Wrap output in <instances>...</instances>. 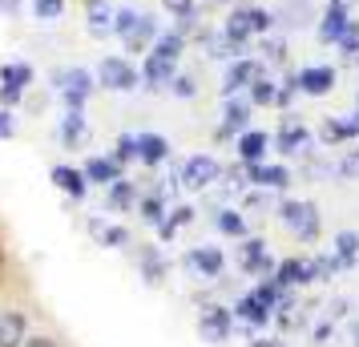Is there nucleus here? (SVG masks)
Wrapping results in <instances>:
<instances>
[{"mask_svg":"<svg viewBox=\"0 0 359 347\" xmlns=\"http://www.w3.org/2000/svg\"><path fill=\"white\" fill-rule=\"evenodd\" d=\"M271 25H275V17H271L266 8H259V4H246V8H230L222 33H226L230 41L246 45L250 36H266V33H271Z\"/></svg>","mask_w":359,"mask_h":347,"instance_id":"nucleus-1","label":"nucleus"},{"mask_svg":"<svg viewBox=\"0 0 359 347\" xmlns=\"http://www.w3.org/2000/svg\"><path fill=\"white\" fill-rule=\"evenodd\" d=\"M53 89L61 93L65 109H85V101L93 97V89H97V77L89 69H57L53 73Z\"/></svg>","mask_w":359,"mask_h":347,"instance_id":"nucleus-2","label":"nucleus"},{"mask_svg":"<svg viewBox=\"0 0 359 347\" xmlns=\"http://www.w3.org/2000/svg\"><path fill=\"white\" fill-rule=\"evenodd\" d=\"M278 218H283V226H287L299 243H315V238H319V206H315V202L287 198L278 206Z\"/></svg>","mask_w":359,"mask_h":347,"instance_id":"nucleus-3","label":"nucleus"},{"mask_svg":"<svg viewBox=\"0 0 359 347\" xmlns=\"http://www.w3.org/2000/svg\"><path fill=\"white\" fill-rule=\"evenodd\" d=\"M97 85L109 89V93H130V89L142 85V73L133 69L130 57H105L97 65Z\"/></svg>","mask_w":359,"mask_h":347,"instance_id":"nucleus-4","label":"nucleus"},{"mask_svg":"<svg viewBox=\"0 0 359 347\" xmlns=\"http://www.w3.org/2000/svg\"><path fill=\"white\" fill-rule=\"evenodd\" d=\"M33 65L29 61H8V65L0 69V105L8 109V105H17V101H25V93H29V85H33Z\"/></svg>","mask_w":359,"mask_h":347,"instance_id":"nucleus-5","label":"nucleus"},{"mask_svg":"<svg viewBox=\"0 0 359 347\" xmlns=\"http://www.w3.org/2000/svg\"><path fill=\"white\" fill-rule=\"evenodd\" d=\"M250 114H255V105H250V97H222V121H218V130H214V137L218 142H226V137H238V133L250 130Z\"/></svg>","mask_w":359,"mask_h":347,"instance_id":"nucleus-6","label":"nucleus"},{"mask_svg":"<svg viewBox=\"0 0 359 347\" xmlns=\"http://www.w3.org/2000/svg\"><path fill=\"white\" fill-rule=\"evenodd\" d=\"M222 178V165H218V158H210V154H194V158H186V165H182L178 182L186 186V190H206V186H214Z\"/></svg>","mask_w":359,"mask_h":347,"instance_id":"nucleus-7","label":"nucleus"},{"mask_svg":"<svg viewBox=\"0 0 359 347\" xmlns=\"http://www.w3.org/2000/svg\"><path fill=\"white\" fill-rule=\"evenodd\" d=\"M262 77V65L255 57H238V61H230L226 73H222V97H234V93H243L250 85Z\"/></svg>","mask_w":359,"mask_h":347,"instance_id":"nucleus-8","label":"nucleus"},{"mask_svg":"<svg viewBox=\"0 0 359 347\" xmlns=\"http://www.w3.org/2000/svg\"><path fill=\"white\" fill-rule=\"evenodd\" d=\"M238 263H243L246 275H259V279H271L278 271V263L271 259V250L262 238H243V250H238Z\"/></svg>","mask_w":359,"mask_h":347,"instance_id":"nucleus-9","label":"nucleus"},{"mask_svg":"<svg viewBox=\"0 0 359 347\" xmlns=\"http://www.w3.org/2000/svg\"><path fill=\"white\" fill-rule=\"evenodd\" d=\"M230 331H234V311H226V307H206L198 319V335L206 343H226Z\"/></svg>","mask_w":359,"mask_h":347,"instance_id":"nucleus-10","label":"nucleus"},{"mask_svg":"<svg viewBox=\"0 0 359 347\" xmlns=\"http://www.w3.org/2000/svg\"><path fill=\"white\" fill-rule=\"evenodd\" d=\"M234 142H238V162H243V165L266 162V154L275 149V137H271L266 130H246V133H238Z\"/></svg>","mask_w":359,"mask_h":347,"instance_id":"nucleus-11","label":"nucleus"},{"mask_svg":"<svg viewBox=\"0 0 359 347\" xmlns=\"http://www.w3.org/2000/svg\"><path fill=\"white\" fill-rule=\"evenodd\" d=\"M246 182L259 186V190H287V186H291V170H287L283 162L246 165Z\"/></svg>","mask_w":359,"mask_h":347,"instance_id":"nucleus-12","label":"nucleus"},{"mask_svg":"<svg viewBox=\"0 0 359 347\" xmlns=\"http://www.w3.org/2000/svg\"><path fill=\"white\" fill-rule=\"evenodd\" d=\"M178 77V61H170V57H162V53H146V65H142V85L146 89H165V85Z\"/></svg>","mask_w":359,"mask_h":347,"instance_id":"nucleus-13","label":"nucleus"},{"mask_svg":"<svg viewBox=\"0 0 359 347\" xmlns=\"http://www.w3.org/2000/svg\"><path fill=\"white\" fill-rule=\"evenodd\" d=\"M335 65H307L299 69V89L307 93V97H327L331 89H335Z\"/></svg>","mask_w":359,"mask_h":347,"instance_id":"nucleus-14","label":"nucleus"},{"mask_svg":"<svg viewBox=\"0 0 359 347\" xmlns=\"http://www.w3.org/2000/svg\"><path fill=\"white\" fill-rule=\"evenodd\" d=\"M271 137H275V149L283 154V158H291V154H307V146H311V130L303 125V121H283L278 133H271Z\"/></svg>","mask_w":359,"mask_h":347,"instance_id":"nucleus-15","label":"nucleus"},{"mask_svg":"<svg viewBox=\"0 0 359 347\" xmlns=\"http://www.w3.org/2000/svg\"><path fill=\"white\" fill-rule=\"evenodd\" d=\"M186 266L198 271L202 279H218L222 266H226V254H222V247H194L190 254H186Z\"/></svg>","mask_w":359,"mask_h":347,"instance_id":"nucleus-16","label":"nucleus"},{"mask_svg":"<svg viewBox=\"0 0 359 347\" xmlns=\"http://www.w3.org/2000/svg\"><path fill=\"white\" fill-rule=\"evenodd\" d=\"M347 25H351V13H347V8H339V4H327L315 33H319V41H323V45H339V36L347 33Z\"/></svg>","mask_w":359,"mask_h":347,"instance_id":"nucleus-17","label":"nucleus"},{"mask_svg":"<svg viewBox=\"0 0 359 347\" xmlns=\"http://www.w3.org/2000/svg\"><path fill=\"white\" fill-rule=\"evenodd\" d=\"M53 186L61 190V194H69L73 202H81L85 194H89V178H85V170H73V165H53Z\"/></svg>","mask_w":359,"mask_h":347,"instance_id":"nucleus-18","label":"nucleus"},{"mask_svg":"<svg viewBox=\"0 0 359 347\" xmlns=\"http://www.w3.org/2000/svg\"><path fill=\"white\" fill-rule=\"evenodd\" d=\"M234 315L243 319L246 327H266V323L275 319V307H266V303L250 291V295H243L238 303H234Z\"/></svg>","mask_w":359,"mask_h":347,"instance_id":"nucleus-19","label":"nucleus"},{"mask_svg":"<svg viewBox=\"0 0 359 347\" xmlns=\"http://www.w3.org/2000/svg\"><path fill=\"white\" fill-rule=\"evenodd\" d=\"M319 137H323L327 146H343V142L359 137V114H351V117H323Z\"/></svg>","mask_w":359,"mask_h":347,"instance_id":"nucleus-20","label":"nucleus"},{"mask_svg":"<svg viewBox=\"0 0 359 347\" xmlns=\"http://www.w3.org/2000/svg\"><path fill=\"white\" fill-rule=\"evenodd\" d=\"M85 178H89V186H114L121 178V165L114 162V154H93L85 162Z\"/></svg>","mask_w":359,"mask_h":347,"instance_id":"nucleus-21","label":"nucleus"},{"mask_svg":"<svg viewBox=\"0 0 359 347\" xmlns=\"http://www.w3.org/2000/svg\"><path fill=\"white\" fill-rule=\"evenodd\" d=\"M57 137H61L69 149H81L85 142H89V121H85L81 109H69V114L61 117V130H57Z\"/></svg>","mask_w":359,"mask_h":347,"instance_id":"nucleus-22","label":"nucleus"},{"mask_svg":"<svg viewBox=\"0 0 359 347\" xmlns=\"http://www.w3.org/2000/svg\"><path fill=\"white\" fill-rule=\"evenodd\" d=\"M158 36H162V29H158V20L142 13V20L133 25V33L126 36V49H130V53H149V49H154V41H158Z\"/></svg>","mask_w":359,"mask_h":347,"instance_id":"nucleus-23","label":"nucleus"},{"mask_svg":"<svg viewBox=\"0 0 359 347\" xmlns=\"http://www.w3.org/2000/svg\"><path fill=\"white\" fill-rule=\"evenodd\" d=\"M170 158V142L162 133H137V162L146 165H162Z\"/></svg>","mask_w":359,"mask_h":347,"instance_id":"nucleus-24","label":"nucleus"},{"mask_svg":"<svg viewBox=\"0 0 359 347\" xmlns=\"http://www.w3.org/2000/svg\"><path fill=\"white\" fill-rule=\"evenodd\" d=\"M85 25L93 36H109L114 33V8L105 0H85Z\"/></svg>","mask_w":359,"mask_h":347,"instance_id":"nucleus-25","label":"nucleus"},{"mask_svg":"<svg viewBox=\"0 0 359 347\" xmlns=\"http://www.w3.org/2000/svg\"><path fill=\"white\" fill-rule=\"evenodd\" d=\"M275 279L283 283V287H307L311 283V263L307 259H283V263H278V271H275Z\"/></svg>","mask_w":359,"mask_h":347,"instance_id":"nucleus-26","label":"nucleus"},{"mask_svg":"<svg viewBox=\"0 0 359 347\" xmlns=\"http://www.w3.org/2000/svg\"><path fill=\"white\" fill-rule=\"evenodd\" d=\"M355 263H359V234L339 231L335 234V266L339 271H355Z\"/></svg>","mask_w":359,"mask_h":347,"instance_id":"nucleus-27","label":"nucleus"},{"mask_svg":"<svg viewBox=\"0 0 359 347\" xmlns=\"http://www.w3.org/2000/svg\"><path fill=\"white\" fill-rule=\"evenodd\" d=\"M0 347H25V315L0 311Z\"/></svg>","mask_w":359,"mask_h":347,"instance_id":"nucleus-28","label":"nucleus"},{"mask_svg":"<svg viewBox=\"0 0 359 347\" xmlns=\"http://www.w3.org/2000/svg\"><path fill=\"white\" fill-rule=\"evenodd\" d=\"M137 263H142V275H146V283H158L165 279V259H162V250L158 247H142V254H137Z\"/></svg>","mask_w":359,"mask_h":347,"instance_id":"nucleus-29","label":"nucleus"},{"mask_svg":"<svg viewBox=\"0 0 359 347\" xmlns=\"http://www.w3.org/2000/svg\"><path fill=\"white\" fill-rule=\"evenodd\" d=\"M214 226H218V234H226V238H246V218L238 210H218L214 215Z\"/></svg>","mask_w":359,"mask_h":347,"instance_id":"nucleus-30","label":"nucleus"},{"mask_svg":"<svg viewBox=\"0 0 359 347\" xmlns=\"http://www.w3.org/2000/svg\"><path fill=\"white\" fill-rule=\"evenodd\" d=\"M149 53H162V57H170V61H178L182 53H186V33L170 29V33H162L158 41H154V49Z\"/></svg>","mask_w":359,"mask_h":347,"instance_id":"nucleus-31","label":"nucleus"},{"mask_svg":"<svg viewBox=\"0 0 359 347\" xmlns=\"http://www.w3.org/2000/svg\"><path fill=\"white\" fill-rule=\"evenodd\" d=\"M190 222H194V206H174V210L165 215V222L158 226V231H162V238L170 243V238H174L182 226H190Z\"/></svg>","mask_w":359,"mask_h":347,"instance_id":"nucleus-32","label":"nucleus"},{"mask_svg":"<svg viewBox=\"0 0 359 347\" xmlns=\"http://www.w3.org/2000/svg\"><path fill=\"white\" fill-rule=\"evenodd\" d=\"M243 49H246V45L230 41L226 33H218V36L210 41V57H214V61H226V65H230V61H238V57H243Z\"/></svg>","mask_w":359,"mask_h":347,"instance_id":"nucleus-33","label":"nucleus"},{"mask_svg":"<svg viewBox=\"0 0 359 347\" xmlns=\"http://www.w3.org/2000/svg\"><path fill=\"white\" fill-rule=\"evenodd\" d=\"M137 210H142V218H146L149 226H162V222H165V194L158 190V194L142 198V202H137Z\"/></svg>","mask_w":359,"mask_h":347,"instance_id":"nucleus-34","label":"nucleus"},{"mask_svg":"<svg viewBox=\"0 0 359 347\" xmlns=\"http://www.w3.org/2000/svg\"><path fill=\"white\" fill-rule=\"evenodd\" d=\"M246 97H250V105H275V97H278V85L271 81L266 73H262L259 81H255L250 89H246Z\"/></svg>","mask_w":359,"mask_h":347,"instance_id":"nucleus-35","label":"nucleus"},{"mask_svg":"<svg viewBox=\"0 0 359 347\" xmlns=\"http://www.w3.org/2000/svg\"><path fill=\"white\" fill-rule=\"evenodd\" d=\"M133 202H137V190H133V182L117 178V182L109 186V206H114V210H130Z\"/></svg>","mask_w":359,"mask_h":347,"instance_id":"nucleus-36","label":"nucleus"},{"mask_svg":"<svg viewBox=\"0 0 359 347\" xmlns=\"http://www.w3.org/2000/svg\"><path fill=\"white\" fill-rule=\"evenodd\" d=\"M89 231L97 234L105 247H126V243H130V231H126V226H105V222H89Z\"/></svg>","mask_w":359,"mask_h":347,"instance_id":"nucleus-37","label":"nucleus"},{"mask_svg":"<svg viewBox=\"0 0 359 347\" xmlns=\"http://www.w3.org/2000/svg\"><path fill=\"white\" fill-rule=\"evenodd\" d=\"M339 53H343V61H347V65H355V61H359V25H355V20H351V25H347V33L339 36Z\"/></svg>","mask_w":359,"mask_h":347,"instance_id":"nucleus-38","label":"nucleus"},{"mask_svg":"<svg viewBox=\"0 0 359 347\" xmlns=\"http://www.w3.org/2000/svg\"><path fill=\"white\" fill-rule=\"evenodd\" d=\"M299 93H303V89H299V73H287V77H283V85H278V97H275V105H278V109H291Z\"/></svg>","mask_w":359,"mask_h":347,"instance_id":"nucleus-39","label":"nucleus"},{"mask_svg":"<svg viewBox=\"0 0 359 347\" xmlns=\"http://www.w3.org/2000/svg\"><path fill=\"white\" fill-rule=\"evenodd\" d=\"M114 162H117V165L137 162V137H130V133H121V137H117V146H114Z\"/></svg>","mask_w":359,"mask_h":347,"instance_id":"nucleus-40","label":"nucleus"},{"mask_svg":"<svg viewBox=\"0 0 359 347\" xmlns=\"http://www.w3.org/2000/svg\"><path fill=\"white\" fill-rule=\"evenodd\" d=\"M137 20H142V13H137V8H117V13H114V33L126 41V36L133 33V25H137Z\"/></svg>","mask_w":359,"mask_h":347,"instance_id":"nucleus-41","label":"nucleus"},{"mask_svg":"<svg viewBox=\"0 0 359 347\" xmlns=\"http://www.w3.org/2000/svg\"><path fill=\"white\" fill-rule=\"evenodd\" d=\"M33 13L41 20H61V13H65V0H33Z\"/></svg>","mask_w":359,"mask_h":347,"instance_id":"nucleus-42","label":"nucleus"},{"mask_svg":"<svg viewBox=\"0 0 359 347\" xmlns=\"http://www.w3.org/2000/svg\"><path fill=\"white\" fill-rule=\"evenodd\" d=\"M170 89H174V97H194V93H198V85H194L190 73H178V77L170 81Z\"/></svg>","mask_w":359,"mask_h":347,"instance_id":"nucleus-43","label":"nucleus"},{"mask_svg":"<svg viewBox=\"0 0 359 347\" xmlns=\"http://www.w3.org/2000/svg\"><path fill=\"white\" fill-rule=\"evenodd\" d=\"M359 174V149H347L339 162V178H355Z\"/></svg>","mask_w":359,"mask_h":347,"instance_id":"nucleus-44","label":"nucleus"},{"mask_svg":"<svg viewBox=\"0 0 359 347\" xmlns=\"http://www.w3.org/2000/svg\"><path fill=\"white\" fill-rule=\"evenodd\" d=\"M17 133V117L8 114V109H0V142H8Z\"/></svg>","mask_w":359,"mask_h":347,"instance_id":"nucleus-45","label":"nucleus"},{"mask_svg":"<svg viewBox=\"0 0 359 347\" xmlns=\"http://www.w3.org/2000/svg\"><path fill=\"white\" fill-rule=\"evenodd\" d=\"M162 8H170L174 17H186V13H194V0H162Z\"/></svg>","mask_w":359,"mask_h":347,"instance_id":"nucleus-46","label":"nucleus"},{"mask_svg":"<svg viewBox=\"0 0 359 347\" xmlns=\"http://www.w3.org/2000/svg\"><path fill=\"white\" fill-rule=\"evenodd\" d=\"M262 53H266L271 61H283V53H287V45H283V41H266V45H262Z\"/></svg>","mask_w":359,"mask_h":347,"instance_id":"nucleus-47","label":"nucleus"},{"mask_svg":"<svg viewBox=\"0 0 359 347\" xmlns=\"http://www.w3.org/2000/svg\"><path fill=\"white\" fill-rule=\"evenodd\" d=\"M331 319H327V323H315V343H327V339H331Z\"/></svg>","mask_w":359,"mask_h":347,"instance_id":"nucleus-48","label":"nucleus"},{"mask_svg":"<svg viewBox=\"0 0 359 347\" xmlns=\"http://www.w3.org/2000/svg\"><path fill=\"white\" fill-rule=\"evenodd\" d=\"M25 347H61V343H57V339H29Z\"/></svg>","mask_w":359,"mask_h":347,"instance_id":"nucleus-49","label":"nucleus"},{"mask_svg":"<svg viewBox=\"0 0 359 347\" xmlns=\"http://www.w3.org/2000/svg\"><path fill=\"white\" fill-rule=\"evenodd\" d=\"M20 8V0H0V13H17Z\"/></svg>","mask_w":359,"mask_h":347,"instance_id":"nucleus-50","label":"nucleus"},{"mask_svg":"<svg viewBox=\"0 0 359 347\" xmlns=\"http://www.w3.org/2000/svg\"><path fill=\"white\" fill-rule=\"evenodd\" d=\"M250 347H283V339H255Z\"/></svg>","mask_w":359,"mask_h":347,"instance_id":"nucleus-51","label":"nucleus"},{"mask_svg":"<svg viewBox=\"0 0 359 347\" xmlns=\"http://www.w3.org/2000/svg\"><path fill=\"white\" fill-rule=\"evenodd\" d=\"M331 4H339V8H347V13H351V8H355L359 0H331Z\"/></svg>","mask_w":359,"mask_h":347,"instance_id":"nucleus-52","label":"nucleus"},{"mask_svg":"<svg viewBox=\"0 0 359 347\" xmlns=\"http://www.w3.org/2000/svg\"><path fill=\"white\" fill-rule=\"evenodd\" d=\"M351 343L359 347V319H355V323H351Z\"/></svg>","mask_w":359,"mask_h":347,"instance_id":"nucleus-53","label":"nucleus"},{"mask_svg":"<svg viewBox=\"0 0 359 347\" xmlns=\"http://www.w3.org/2000/svg\"><path fill=\"white\" fill-rule=\"evenodd\" d=\"M0 266H4V250H0Z\"/></svg>","mask_w":359,"mask_h":347,"instance_id":"nucleus-54","label":"nucleus"},{"mask_svg":"<svg viewBox=\"0 0 359 347\" xmlns=\"http://www.w3.org/2000/svg\"><path fill=\"white\" fill-rule=\"evenodd\" d=\"M355 114H359V101H355Z\"/></svg>","mask_w":359,"mask_h":347,"instance_id":"nucleus-55","label":"nucleus"},{"mask_svg":"<svg viewBox=\"0 0 359 347\" xmlns=\"http://www.w3.org/2000/svg\"><path fill=\"white\" fill-rule=\"evenodd\" d=\"M218 4H226V0H218Z\"/></svg>","mask_w":359,"mask_h":347,"instance_id":"nucleus-56","label":"nucleus"}]
</instances>
